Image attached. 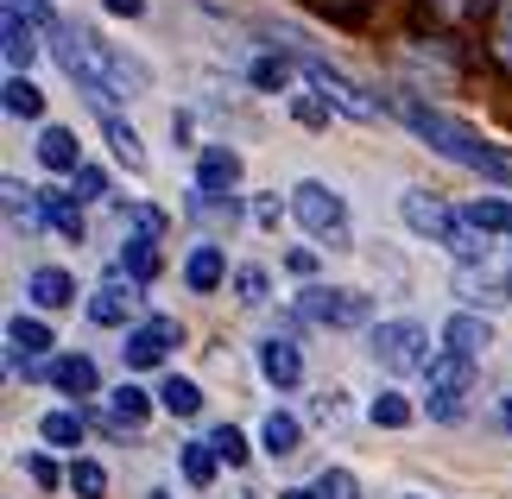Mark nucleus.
Masks as SVG:
<instances>
[{
	"instance_id": "nucleus-1",
	"label": "nucleus",
	"mask_w": 512,
	"mask_h": 499,
	"mask_svg": "<svg viewBox=\"0 0 512 499\" xmlns=\"http://www.w3.org/2000/svg\"><path fill=\"white\" fill-rule=\"evenodd\" d=\"M51 51H57V64H64V76H70V83L83 89L102 114L121 108V102H133V95H146V64L121 57L102 32L76 26V19H57V26H51Z\"/></svg>"
},
{
	"instance_id": "nucleus-2",
	"label": "nucleus",
	"mask_w": 512,
	"mask_h": 499,
	"mask_svg": "<svg viewBox=\"0 0 512 499\" xmlns=\"http://www.w3.org/2000/svg\"><path fill=\"white\" fill-rule=\"evenodd\" d=\"M392 114L424 139L430 152H443L449 165H468V171H487V177H506L512 184V158L494 146V139H481L475 127H462L456 114H443V108H430V102H418V95H399L392 102Z\"/></svg>"
},
{
	"instance_id": "nucleus-3",
	"label": "nucleus",
	"mask_w": 512,
	"mask_h": 499,
	"mask_svg": "<svg viewBox=\"0 0 512 499\" xmlns=\"http://www.w3.org/2000/svg\"><path fill=\"white\" fill-rule=\"evenodd\" d=\"M475 386H481V379H475V361H468V354H456V348H443L437 361L424 367V411L437 417V424H462Z\"/></svg>"
},
{
	"instance_id": "nucleus-4",
	"label": "nucleus",
	"mask_w": 512,
	"mask_h": 499,
	"mask_svg": "<svg viewBox=\"0 0 512 499\" xmlns=\"http://www.w3.org/2000/svg\"><path fill=\"white\" fill-rule=\"evenodd\" d=\"M291 215L304 222L310 241H323V247H348V203L329 184H317V177H304L298 190H291Z\"/></svg>"
},
{
	"instance_id": "nucleus-5",
	"label": "nucleus",
	"mask_w": 512,
	"mask_h": 499,
	"mask_svg": "<svg viewBox=\"0 0 512 499\" xmlns=\"http://www.w3.org/2000/svg\"><path fill=\"white\" fill-rule=\"evenodd\" d=\"M298 70H304V83L323 95L329 108L336 114H348V121H373V114H380V102H373V95L354 83V76H342L336 64H323L317 51H298Z\"/></svg>"
},
{
	"instance_id": "nucleus-6",
	"label": "nucleus",
	"mask_w": 512,
	"mask_h": 499,
	"mask_svg": "<svg viewBox=\"0 0 512 499\" xmlns=\"http://www.w3.org/2000/svg\"><path fill=\"white\" fill-rule=\"evenodd\" d=\"M373 361H380L386 373H424L437 354H430V329L411 323V316H399V323H380L373 329Z\"/></svg>"
},
{
	"instance_id": "nucleus-7",
	"label": "nucleus",
	"mask_w": 512,
	"mask_h": 499,
	"mask_svg": "<svg viewBox=\"0 0 512 499\" xmlns=\"http://www.w3.org/2000/svg\"><path fill=\"white\" fill-rule=\"evenodd\" d=\"M298 310L310 316V323H323V329H361V323H373V297L354 291V285H310L298 297Z\"/></svg>"
},
{
	"instance_id": "nucleus-8",
	"label": "nucleus",
	"mask_w": 512,
	"mask_h": 499,
	"mask_svg": "<svg viewBox=\"0 0 512 499\" xmlns=\"http://www.w3.org/2000/svg\"><path fill=\"white\" fill-rule=\"evenodd\" d=\"M171 348H184V323H177V316H146V323L127 329L121 361H127L133 373H146V367H159Z\"/></svg>"
},
{
	"instance_id": "nucleus-9",
	"label": "nucleus",
	"mask_w": 512,
	"mask_h": 499,
	"mask_svg": "<svg viewBox=\"0 0 512 499\" xmlns=\"http://www.w3.org/2000/svg\"><path fill=\"white\" fill-rule=\"evenodd\" d=\"M89 323H102V329H133V323H146V316H140V291L121 285V278H108V285L89 297Z\"/></svg>"
},
{
	"instance_id": "nucleus-10",
	"label": "nucleus",
	"mask_w": 512,
	"mask_h": 499,
	"mask_svg": "<svg viewBox=\"0 0 512 499\" xmlns=\"http://www.w3.org/2000/svg\"><path fill=\"white\" fill-rule=\"evenodd\" d=\"M241 184V152L234 146H203L196 152V190L203 196H228Z\"/></svg>"
},
{
	"instance_id": "nucleus-11",
	"label": "nucleus",
	"mask_w": 512,
	"mask_h": 499,
	"mask_svg": "<svg viewBox=\"0 0 512 499\" xmlns=\"http://www.w3.org/2000/svg\"><path fill=\"white\" fill-rule=\"evenodd\" d=\"M260 373H266L279 392H291V386L304 379V354H298V342H291V335H266V342H260Z\"/></svg>"
},
{
	"instance_id": "nucleus-12",
	"label": "nucleus",
	"mask_w": 512,
	"mask_h": 499,
	"mask_svg": "<svg viewBox=\"0 0 512 499\" xmlns=\"http://www.w3.org/2000/svg\"><path fill=\"white\" fill-rule=\"evenodd\" d=\"M443 342L456 348V354H468V361H481V354L494 348V323H487V316H475V310H462V316H449Z\"/></svg>"
},
{
	"instance_id": "nucleus-13",
	"label": "nucleus",
	"mask_w": 512,
	"mask_h": 499,
	"mask_svg": "<svg viewBox=\"0 0 512 499\" xmlns=\"http://www.w3.org/2000/svg\"><path fill=\"white\" fill-rule=\"evenodd\" d=\"M462 215L487 234V241H512V196H468Z\"/></svg>"
},
{
	"instance_id": "nucleus-14",
	"label": "nucleus",
	"mask_w": 512,
	"mask_h": 499,
	"mask_svg": "<svg viewBox=\"0 0 512 499\" xmlns=\"http://www.w3.org/2000/svg\"><path fill=\"white\" fill-rule=\"evenodd\" d=\"M26 297H32L38 310H64V304H76V278L64 266H38L26 278Z\"/></svg>"
},
{
	"instance_id": "nucleus-15",
	"label": "nucleus",
	"mask_w": 512,
	"mask_h": 499,
	"mask_svg": "<svg viewBox=\"0 0 512 499\" xmlns=\"http://www.w3.org/2000/svg\"><path fill=\"white\" fill-rule=\"evenodd\" d=\"M51 386L64 398H95V386H102V373H95L89 354H64V361H51Z\"/></svg>"
},
{
	"instance_id": "nucleus-16",
	"label": "nucleus",
	"mask_w": 512,
	"mask_h": 499,
	"mask_svg": "<svg viewBox=\"0 0 512 499\" xmlns=\"http://www.w3.org/2000/svg\"><path fill=\"white\" fill-rule=\"evenodd\" d=\"M38 158H45V171H64V177L83 171V146H76L70 127H45V133H38Z\"/></svg>"
},
{
	"instance_id": "nucleus-17",
	"label": "nucleus",
	"mask_w": 512,
	"mask_h": 499,
	"mask_svg": "<svg viewBox=\"0 0 512 499\" xmlns=\"http://www.w3.org/2000/svg\"><path fill=\"white\" fill-rule=\"evenodd\" d=\"M0 38H7V64H13V76H26V64L38 57V32L26 26V13H0Z\"/></svg>"
},
{
	"instance_id": "nucleus-18",
	"label": "nucleus",
	"mask_w": 512,
	"mask_h": 499,
	"mask_svg": "<svg viewBox=\"0 0 512 499\" xmlns=\"http://www.w3.org/2000/svg\"><path fill=\"white\" fill-rule=\"evenodd\" d=\"M7 215H13V228L38 234V228L51 222V209H45V190H26L19 177H7Z\"/></svg>"
},
{
	"instance_id": "nucleus-19",
	"label": "nucleus",
	"mask_w": 512,
	"mask_h": 499,
	"mask_svg": "<svg viewBox=\"0 0 512 499\" xmlns=\"http://www.w3.org/2000/svg\"><path fill=\"white\" fill-rule=\"evenodd\" d=\"M184 285L190 291H222L228 285V253L222 247H196L190 266H184Z\"/></svg>"
},
{
	"instance_id": "nucleus-20",
	"label": "nucleus",
	"mask_w": 512,
	"mask_h": 499,
	"mask_svg": "<svg viewBox=\"0 0 512 499\" xmlns=\"http://www.w3.org/2000/svg\"><path fill=\"white\" fill-rule=\"evenodd\" d=\"M7 342H13V367H19V361H45L51 329L38 323V316H13V323H7Z\"/></svg>"
},
{
	"instance_id": "nucleus-21",
	"label": "nucleus",
	"mask_w": 512,
	"mask_h": 499,
	"mask_svg": "<svg viewBox=\"0 0 512 499\" xmlns=\"http://www.w3.org/2000/svg\"><path fill=\"white\" fill-rule=\"evenodd\" d=\"M159 241H146V234H133V241L121 247V272H127V285H152L159 278Z\"/></svg>"
},
{
	"instance_id": "nucleus-22",
	"label": "nucleus",
	"mask_w": 512,
	"mask_h": 499,
	"mask_svg": "<svg viewBox=\"0 0 512 499\" xmlns=\"http://www.w3.org/2000/svg\"><path fill=\"white\" fill-rule=\"evenodd\" d=\"M102 133H108V146H114V158H121L127 171H146V146H140V133H133L114 108L102 114Z\"/></svg>"
},
{
	"instance_id": "nucleus-23",
	"label": "nucleus",
	"mask_w": 512,
	"mask_h": 499,
	"mask_svg": "<svg viewBox=\"0 0 512 499\" xmlns=\"http://www.w3.org/2000/svg\"><path fill=\"white\" fill-rule=\"evenodd\" d=\"M260 443H266V455H298V443H304V424L291 411H272L266 424H260Z\"/></svg>"
},
{
	"instance_id": "nucleus-24",
	"label": "nucleus",
	"mask_w": 512,
	"mask_h": 499,
	"mask_svg": "<svg viewBox=\"0 0 512 499\" xmlns=\"http://www.w3.org/2000/svg\"><path fill=\"white\" fill-rule=\"evenodd\" d=\"M108 417H114V424H127V430H140L146 417H152V398L140 386H114L108 392Z\"/></svg>"
},
{
	"instance_id": "nucleus-25",
	"label": "nucleus",
	"mask_w": 512,
	"mask_h": 499,
	"mask_svg": "<svg viewBox=\"0 0 512 499\" xmlns=\"http://www.w3.org/2000/svg\"><path fill=\"white\" fill-rule=\"evenodd\" d=\"M159 405H165L171 417H196V411H203V386H196V379H184V373H171L165 386H159Z\"/></svg>"
},
{
	"instance_id": "nucleus-26",
	"label": "nucleus",
	"mask_w": 512,
	"mask_h": 499,
	"mask_svg": "<svg viewBox=\"0 0 512 499\" xmlns=\"http://www.w3.org/2000/svg\"><path fill=\"white\" fill-rule=\"evenodd\" d=\"M45 209H51V228L64 234V241H83V203H76V196H64V190H45Z\"/></svg>"
},
{
	"instance_id": "nucleus-27",
	"label": "nucleus",
	"mask_w": 512,
	"mask_h": 499,
	"mask_svg": "<svg viewBox=\"0 0 512 499\" xmlns=\"http://www.w3.org/2000/svg\"><path fill=\"white\" fill-rule=\"evenodd\" d=\"M7 114L13 121H38V114H45V89H38L32 76H7Z\"/></svg>"
},
{
	"instance_id": "nucleus-28",
	"label": "nucleus",
	"mask_w": 512,
	"mask_h": 499,
	"mask_svg": "<svg viewBox=\"0 0 512 499\" xmlns=\"http://www.w3.org/2000/svg\"><path fill=\"white\" fill-rule=\"evenodd\" d=\"M367 417H373L380 430H405V424H411L418 411H411V398H405V392H380V398L367 405Z\"/></svg>"
},
{
	"instance_id": "nucleus-29",
	"label": "nucleus",
	"mask_w": 512,
	"mask_h": 499,
	"mask_svg": "<svg viewBox=\"0 0 512 499\" xmlns=\"http://www.w3.org/2000/svg\"><path fill=\"white\" fill-rule=\"evenodd\" d=\"M215 462H222L215 443H184V481L190 487H215Z\"/></svg>"
},
{
	"instance_id": "nucleus-30",
	"label": "nucleus",
	"mask_w": 512,
	"mask_h": 499,
	"mask_svg": "<svg viewBox=\"0 0 512 499\" xmlns=\"http://www.w3.org/2000/svg\"><path fill=\"white\" fill-rule=\"evenodd\" d=\"M45 443H57V449H76L83 443V411H45Z\"/></svg>"
},
{
	"instance_id": "nucleus-31",
	"label": "nucleus",
	"mask_w": 512,
	"mask_h": 499,
	"mask_svg": "<svg viewBox=\"0 0 512 499\" xmlns=\"http://www.w3.org/2000/svg\"><path fill=\"white\" fill-rule=\"evenodd\" d=\"M70 493L76 499H102L108 493V468L102 462H70Z\"/></svg>"
},
{
	"instance_id": "nucleus-32",
	"label": "nucleus",
	"mask_w": 512,
	"mask_h": 499,
	"mask_svg": "<svg viewBox=\"0 0 512 499\" xmlns=\"http://www.w3.org/2000/svg\"><path fill=\"white\" fill-rule=\"evenodd\" d=\"M234 297H241L247 310H260L266 297H272V278H266L260 266H241V272H234Z\"/></svg>"
},
{
	"instance_id": "nucleus-33",
	"label": "nucleus",
	"mask_w": 512,
	"mask_h": 499,
	"mask_svg": "<svg viewBox=\"0 0 512 499\" xmlns=\"http://www.w3.org/2000/svg\"><path fill=\"white\" fill-rule=\"evenodd\" d=\"M209 443H215V455H222L228 468H241V462H247V436L234 430V424H215V430H209Z\"/></svg>"
},
{
	"instance_id": "nucleus-34",
	"label": "nucleus",
	"mask_w": 512,
	"mask_h": 499,
	"mask_svg": "<svg viewBox=\"0 0 512 499\" xmlns=\"http://www.w3.org/2000/svg\"><path fill=\"white\" fill-rule=\"evenodd\" d=\"M291 114H298L304 127H329V114H336V108H329L317 89H298V95H291Z\"/></svg>"
},
{
	"instance_id": "nucleus-35",
	"label": "nucleus",
	"mask_w": 512,
	"mask_h": 499,
	"mask_svg": "<svg viewBox=\"0 0 512 499\" xmlns=\"http://www.w3.org/2000/svg\"><path fill=\"white\" fill-rule=\"evenodd\" d=\"M317 499H361V481L348 468H323L317 474Z\"/></svg>"
},
{
	"instance_id": "nucleus-36",
	"label": "nucleus",
	"mask_w": 512,
	"mask_h": 499,
	"mask_svg": "<svg viewBox=\"0 0 512 499\" xmlns=\"http://www.w3.org/2000/svg\"><path fill=\"white\" fill-rule=\"evenodd\" d=\"M247 76H253V89H266V95L272 89H291V64H285V57H260Z\"/></svg>"
},
{
	"instance_id": "nucleus-37",
	"label": "nucleus",
	"mask_w": 512,
	"mask_h": 499,
	"mask_svg": "<svg viewBox=\"0 0 512 499\" xmlns=\"http://www.w3.org/2000/svg\"><path fill=\"white\" fill-rule=\"evenodd\" d=\"M487 7H500V0H430V13L449 19V26H462V19H481Z\"/></svg>"
},
{
	"instance_id": "nucleus-38",
	"label": "nucleus",
	"mask_w": 512,
	"mask_h": 499,
	"mask_svg": "<svg viewBox=\"0 0 512 499\" xmlns=\"http://www.w3.org/2000/svg\"><path fill=\"white\" fill-rule=\"evenodd\" d=\"M494 57H500V70L512 76V0H500V13H494Z\"/></svg>"
},
{
	"instance_id": "nucleus-39",
	"label": "nucleus",
	"mask_w": 512,
	"mask_h": 499,
	"mask_svg": "<svg viewBox=\"0 0 512 499\" xmlns=\"http://www.w3.org/2000/svg\"><path fill=\"white\" fill-rule=\"evenodd\" d=\"M127 215H133V228H140V234H146V241H159V234H165V215H159V209H146V203H133Z\"/></svg>"
},
{
	"instance_id": "nucleus-40",
	"label": "nucleus",
	"mask_w": 512,
	"mask_h": 499,
	"mask_svg": "<svg viewBox=\"0 0 512 499\" xmlns=\"http://www.w3.org/2000/svg\"><path fill=\"white\" fill-rule=\"evenodd\" d=\"M76 190H83V196H76V203H89V196H108V177L83 165V171H76Z\"/></svg>"
},
{
	"instance_id": "nucleus-41",
	"label": "nucleus",
	"mask_w": 512,
	"mask_h": 499,
	"mask_svg": "<svg viewBox=\"0 0 512 499\" xmlns=\"http://www.w3.org/2000/svg\"><path fill=\"white\" fill-rule=\"evenodd\" d=\"M285 272H298V278H317V253H310V247H291V253H285Z\"/></svg>"
},
{
	"instance_id": "nucleus-42",
	"label": "nucleus",
	"mask_w": 512,
	"mask_h": 499,
	"mask_svg": "<svg viewBox=\"0 0 512 499\" xmlns=\"http://www.w3.org/2000/svg\"><path fill=\"white\" fill-rule=\"evenodd\" d=\"M26 474H32L38 487H57V481H64V474H57V462H45V455H32V462H26Z\"/></svg>"
},
{
	"instance_id": "nucleus-43",
	"label": "nucleus",
	"mask_w": 512,
	"mask_h": 499,
	"mask_svg": "<svg viewBox=\"0 0 512 499\" xmlns=\"http://www.w3.org/2000/svg\"><path fill=\"white\" fill-rule=\"evenodd\" d=\"M317 417H323V424H342V392H323L317 398Z\"/></svg>"
},
{
	"instance_id": "nucleus-44",
	"label": "nucleus",
	"mask_w": 512,
	"mask_h": 499,
	"mask_svg": "<svg viewBox=\"0 0 512 499\" xmlns=\"http://www.w3.org/2000/svg\"><path fill=\"white\" fill-rule=\"evenodd\" d=\"M253 222H260V228H279V203H272V196H260V203H253Z\"/></svg>"
},
{
	"instance_id": "nucleus-45",
	"label": "nucleus",
	"mask_w": 512,
	"mask_h": 499,
	"mask_svg": "<svg viewBox=\"0 0 512 499\" xmlns=\"http://www.w3.org/2000/svg\"><path fill=\"white\" fill-rule=\"evenodd\" d=\"M102 7H108V13H121V19H140V13H146V0H102Z\"/></svg>"
},
{
	"instance_id": "nucleus-46",
	"label": "nucleus",
	"mask_w": 512,
	"mask_h": 499,
	"mask_svg": "<svg viewBox=\"0 0 512 499\" xmlns=\"http://www.w3.org/2000/svg\"><path fill=\"white\" fill-rule=\"evenodd\" d=\"M279 499H317V487H285Z\"/></svg>"
},
{
	"instance_id": "nucleus-47",
	"label": "nucleus",
	"mask_w": 512,
	"mask_h": 499,
	"mask_svg": "<svg viewBox=\"0 0 512 499\" xmlns=\"http://www.w3.org/2000/svg\"><path fill=\"white\" fill-rule=\"evenodd\" d=\"M146 499H171V493H165V487H152V493H146Z\"/></svg>"
},
{
	"instance_id": "nucleus-48",
	"label": "nucleus",
	"mask_w": 512,
	"mask_h": 499,
	"mask_svg": "<svg viewBox=\"0 0 512 499\" xmlns=\"http://www.w3.org/2000/svg\"><path fill=\"white\" fill-rule=\"evenodd\" d=\"M506 430H512V398H506Z\"/></svg>"
},
{
	"instance_id": "nucleus-49",
	"label": "nucleus",
	"mask_w": 512,
	"mask_h": 499,
	"mask_svg": "<svg viewBox=\"0 0 512 499\" xmlns=\"http://www.w3.org/2000/svg\"><path fill=\"white\" fill-rule=\"evenodd\" d=\"M506 297H512V278H506Z\"/></svg>"
},
{
	"instance_id": "nucleus-50",
	"label": "nucleus",
	"mask_w": 512,
	"mask_h": 499,
	"mask_svg": "<svg viewBox=\"0 0 512 499\" xmlns=\"http://www.w3.org/2000/svg\"><path fill=\"white\" fill-rule=\"evenodd\" d=\"M405 499H418V493H405Z\"/></svg>"
}]
</instances>
